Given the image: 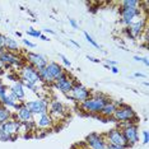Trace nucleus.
I'll use <instances>...</instances> for the list:
<instances>
[{
  "mask_svg": "<svg viewBox=\"0 0 149 149\" xmlns=\"http://www.w3.org/2000/svg\"><path fill=\"white\" fill-rule=\"evenodd\" d=\"M107 102H108V100L104 96L96 94V96L89 97L86 101L80 102V108L83 111H86L87 113H100Z\"/></svg>",
  "mask_w": 149,
  "mask_h": 149,
  "instance_id": "obj_1",
  "label": "nucleus"
},
{
  "mask_svg": "<svg viewBox=\"0 0 149 149\" xmlns=\"http://www.w3.org/2000/svg\"><path fill=\"white\" fill-rule=\"evenodd\" d=\"M121 133H123L127 145H134L139 141V130L138 126L134 125L131 121H126L121 125Z\"/></svg>",
  "mask_w": 149,
  "mask_h": 149,
  "instance_id": "obj_2",
  "label": "nucleus"
},
{
  "mask_svg": "<svg viewBox=\"0 0 149 149\" xmlns=\"http://www.w3.org/2000/svg\"><path fill=\"white\" fill-rule=\"evenodd\" d=\"M113 120L120 121V123H126V121H131L136 118L135 111L127 104H118L116 106V110L112 115Z\"/></svg>",
  "mask_w": 149,
  "mask_h": 149,
  "instance_id": "obj_3",
  "label": "nucleus"
},
{
  "mask_svg": "<svg viewBox=\"0 0 149 149\" xmlns=\"http://www.w3.org/2000/svg\"><path fill=\"white\" fill-rule=\"evenodd\" d=\"M106 143L113 144V145H120V147H125V148L129 147L123 133H121V130H118V129H112V130H110L106 134Z\"/></svg>",
  "mask_w": 149,
  "mask_h": 149,
  "instance_id": "obj_4",
  "label": "nucleus"
},
{
  "mask_svg": "<svg viewBox=\"0 0 149 149\" xmlns=\"http://www.w3.org/2000/svg\"><path fill=\"white\" fill-rule=\"evenodd\" d=\"M21 129V121L17 120H8L0 125V135L4 134L8 136H15Z\"/></svg>",
  "mask_w": 149,
  "mask_h": 149,
  "instance_id": "obj_5",
  "label": "nucleus"
},
{
  "mask_svg": "<svg viewBox=\"0 0 149 149\" xmlns=\"http://www.w3.org/2000/svg\"><path fill=\"white\" fill-rule=\"evenodd\" d=\"M24 104L32 112V115H38V116L42 113H47V110H49V104H47V102L43 100L28 101V102H26Z\"/></svg>",
  "mask_w": 149,
  "mask_h": 149,
  "instance_id": "obj_6",
  "label": "nucleus"
},
{
  "mask_svg": "<svg viewBox=\"0 0 149 149\" xmlns=\"http://www.w3.org/2000/svg\"><path fill=\"white\" fill-rule=\"evenodd\" d=\"M21 79L26 80L28 83H32V84H37L40 80V75H38V72L35 69L33 66L31 65H24L22 66V72H21Z\"/></svg>",
  "mask_w": 149,
  "mask_h": 149,
  "instance_id": "obj_7",
  "label": "nucleus"
},
{
  "mask_svg": "<svg viewBox=\"0 0 149 149\" xmlns=\"http://www.w3.org/2000/svg\"><path fill=\"white\" fill-rule=\"evenodd\" d=\"M141 15V10L139 8H121V18H123V23L124 24H131L135 18H140Z\"/></svg>",
  "mask_w": 149,
  "mask_h": 149,
  "instance_id": "obj_8",
  "label": "nucleus"
},
{
  "mask_svg": "<svg viewBox=\"0 0 149 149\" xmlns=\"http://www.w3.org/2000/svg\"><path fill=\"white\" fill-rule=\"evenodd\" d=\"M86 143L89 145L91 149H106V139L102 135L97 134V133H92L86 138Z\"/></svg>",
  "mask_w": 149,
  "mask_h": 149,
  "instance_id": "obj_9",
  "label": "nucleus"
},
{
  "mask_svg": "<svg viewBox=\"0 0 149 149\" xmlns=\"http://www.w3.org/2000/svg\"><path fill=\"white\" fill-rule=\"evenodd\" d=\"M70 93H72L70 98L74 101H77V102H83V101H86L87 98L91 97L89 91H88L84 86H82V84H74L72 91H70Z\"/></svg>",
  "mask_w": 149,
  "mask_h": 149,
  "instance_id": "obj_10",
  "label": "nucleus"
},
{
  "mask_svg": "<svg viewBox=\"0 0 149 149\" xmlns=\"http://www.w3.org/2000/svg\"><path fill=\"white\" fill-rule=\"evenodd\" d=\"M55 87L57 88L59 91H61L63 93H68L72 91V88L74 86V80L72 79V78L68 77L66 73H63L61 75H60L57 79L55 80Z\"/></svg>",
  "mask_w": 149,
  "mask_h": 149,
  "instance_id": "obj_11",
  "label": "nucleus"
},
{
  "mask_svg": "<svg viewBox=\"0 0 149 149\" xmlns=\"http://www.w3.org/2000/svg\"><path fill=\"white\" fill-rule=\"evenodd\" d=\"M145 29V18H139L138 21H134L131 24L127 26V32H129V36L131 37V38H136L141 35V32H143Z\"/></svg>",
  "mask_w": 149,
  "mask_h": 149,
  "instance_id": "obj_12",
  "label": "nucleus"
},
{
  "mask_svg": "<svg viewBox=\"0 0 149 149\" xmlns=\"http://www.w3.org/2000/svg\"><path fill=\"white\" fill-rule=\"evenodd\" d=\"M27 59H28L31 66L35 68L37 72H38V70H41V69H43V68H46V65H47L46 57L42 56V55H40V54L28 52V54H27Z\"/></svg>",
  "mask_w": 149,
  "mask_h": 149,
  "instance_id": "obj_13",
  "label": "nucleus"
},
{
  "mask_svg": "<svg viewBox=\"0 0 149 149\" xmlns=\"http://www.w3.org/2000/svg\"><path fill=\"white\" fill-rule=\"evenodd\" d=\"M0 61H1L3 64H6V66H9V65L22 66L21 59H19V57H17L14 54L6 51L4 47H3V49H0Z\"/></svg>",
  "mask_w": 149,
  "mask_h": 149,
  "instance_id": "obj_14",
  "label": "nucleus"
},
{
  "mask_svg": "<svg viewBox=\"0 0 149 149\" xmlns=\"http://www.w3.org/2000/svg\"><path fill=\"white\" fill-rule=\"evenodd\" d=\"M17 108V115H18V118L21 120V123H29V121L33 120V115L32 112L26 107L24 103H21V104H17L15 106Z\"/></svg>",
  "mask_w": 149,
  "mask_h": 149,
  "instance_id": "obj_15",
  "label": "nucleus"
},
{
  "mask_svg": "<svg viewBox=\"0 0 149 149\" xmlns=\"http://www.w3.org/2000/svg\"><path fill=\"white\" fill-rule=\"evenodd\" d=\"M13 96H14L17 98V101H22L23 98H24L26 96V92H24V87L22 86L21 82H15L13 86L10 87V92Z\"/></svg>",
  "mask_w": 149,
  "mask_h": 149,
  "instance_id": "obj_16",
  "label": "nucleus"
},
{
  "mask_svg": "<svg viewBox=\"0 0 149 149\" xmlns=\"http://www.w3.org/2000/svg\"><path fill=\"white\" fill-rule=\"evenodd\" d=\"M46 69L49 70V73H50V74H51V77L54 78V80H56L57 78H59V77L64 73L63 68L60 66L59 64H56V63H47ZM54 83H55V82H54Z\"/></svg>",
  "mask_w": 149,
  "mask_h": 149,
  "instance_id": "obj_17",
  "label": "nucleus"
},
{
  "mask_svg": "<svg viewBox=\"0 0 149 149\" xmlns=\"http://www.w3.org/2000/svg\"><path fill=\"white\" fill-rule=\"evenodd\" d=\"M35 124L37 127H41V129L50 127L52 125V117L49 113H42L38 116V120L35 121Z\"/></svg>",
  "mask_w": 149,
  "mask_h": 149,
  "instance_id": "obj_18",
  "label": "nucleus"
},
{
  "mask_svg": "<svg viewBox=\"0 0 149 149\" xmlns=\"http://www.w3.org/2000/svg\"><path fill=\"white\" fill-rule=\"evenodd\" d=\"M50 111H51V115L50 116H54V115H57V116H61L65 112V107H64V104L61 102H59V101H54L51 103V106H50Z\"/></svg>",
  "mask_w": 149,
  "mask_h": 149,
  "instance_id": "obj_19",
  "label": "nucleus"
},
{
  "mask_svg": "<svg viewBox=\"0 0 149 149\" xmlns=\"http://www.w3.org/2000/svg\"><path fill=\"white\" fill-rule=\"evenodd\" d=\"M4 49L9 52H13V51H18L19 50V46H18V42L15 40L10 38V37H4Z\"/></svg>",
  "mask_w": 149,
  "mask_h": 149,
  "instance_id": "obj_20",
  "label": "nucleus"
},
{
  "mask_svg": "<svg viewBox=\"0 0 149 149\" xmlns=\"http://www.w3.org/2000/svg\"><path fill=\"white\" fill-rule=\"evenodd\" d=\"M115 110H116V104H115L113 102H107L100 113L102 115V116H104V117H112Z\"/></svg>",
  "mask_w": 149,
  "mask_h": 149,
  "instance_id": "obj_21",
  "label": "nucleus"
},
{
  "mask_svg": "<svg viewBox=\"0 0 149 149\" xmlns=\"http://www.w3.org/2000/svg\"><path fill=\"white\" fill-rule=\"evenodd\" d=\"M38 75H40V80H42V82H45V83L51 84V83L55 82V80H54V78L51 77V74L49 73V70H47L46 68L38 70Z\"/></svg>",
  "mask_w": 149,
  "mask_h": 149,
  "instance_id": "obj_22",
  "label": "nucleus"
},
{
  "mask_svg": "<svg viewBox=\"0 0 149 149\" xmlns=\"http://www.w3.org/2000/svg\"><path fill=\"white\" fill-rule=\"evenodd\" d=\"M9 117H10V111H9V108H6L5 106H3V104L0 103V125L3 123H5V121H8Z\"/></svg>",
  "mask_w": 149,
  "mask_h": 149,
  "instance_id": "obj_23",
  "label": "nucleus"
},
{
  "mask_svg": "<svg viewBox=\"0 0 149 149\" xmlns=\"http://www.w3.org/2000/svg\"><path fill=\"white\" fill-rule=\"evenodd\" d=\"M121 5L124 8H139L140 3L136 1V0H125V1L121 3Z\"/></svg>",
  "mask_w": 149,
  "mask_h": 149,
  "instance_id": "obj_24",
  "label": "nucleus"
},
{
  "mask_svg": "<svg viewBox=\"0 0 149 149\" xmlns=\"http://www.w3.org/2000/svg\"><path fill=\"white\" fill-rule=\"evenodd\" d=\"M19 82L22 83V86H23V87L28 88V89L33 91V92H37V84H32V83H28V82H26V80H23V79H21V80H19Z\"/></svg>",
  "mask_w": 149,
  "mask_h": 149,
  "instance_id": "obj_25",
  "label": "nucleus"
},
{
  "mask_svg": "<svg viewBox=\"0 0 149 149\" xmlns=\"http://www.w3.org/2000/svg\"><path fill=\"white\" fill-rule=\"evenodd\" d=\"M84 36H86V40H87V41L89 42L92 46L97 47V49H98V47H100V46H98V43H97V42H96V41H94V40L92 38V36H89V33H88V32H84Z\"/></svg>",
  "mask_w": 149,
  "mask_h": 149,
  "instance_id": "obj_26",
  "label": "nucleus"
},
{
  "mask_svg": "<svg viewBox=\"0 0 149 149\" xmlns=\"http://www.w3.org/2000/svg\"><path fill=\"white\" fill-rule=\"evenodd\" d=\"M6 94H8V88H6L4 84L0 83V100H3Z\"/></svg>",
  "mask_w": 149,
  "mask_h": 149,
  "instance_id": "obj_27",
  "label": "nucleus"
},
{
  "mask_svg": "<svg viewBox=\"0 0 149 149\" xmlns=\"http://www.w3.org/2000/svg\"><path fill=\"white\" fill-rule=\"evenodd\" d=\"M27 35L28 36H32V37H40L42 35L40 31H36V29H33V28H29L28 31H27Z\"/></svg>",
  "mask_w": 149,
  "mask_h": 149,
  "instance_id": "obj_28",
  "label": "nucleus"
},
{
  "mask_svg": "<svg viewBox=\"0 0 149 149\" xmlns=\"http://www.w3.org/2000/svg\"><path fill=\"white\" fill-rule=\"evenodd\" d=\"M59 56H60V59H61V60H63V63H64V64H65V65H66L68 68H70V66H72V63H70V61H69V60H68V59H66V57H65V56H64V55H63V54H60V55H59Z\"/></svg>",
  "mask_w": 149,
  "mask_h": 149,
  "instance_id": "obj_29",
  "label": "nucleus"
},
{
  "mask_svg": "<svg viewBox=\"0 0 149 149\" xmlns=\"http://www.w3.org/2000/svg\"><path fill=\"white\" fill-rule=\"evenodd\" d=\"M106 149H126L125 147H120V145H113V144H108L106 145Z\"/></svg>",
  "mask_w": 149,
  "mask_h": 149,
  "instance_id": "obj_30",
  "label": "nucleus"
},
{
  "mask_svg": "<svg viewBox=\"0 0 149 149\" xmlns=\"http://www.w3.org/2000/svg\"><path fill=\"white\" fill-rule=\"evenodd\" d=\"M143 136H144V141H143V143H144V144H148V141H149V135H148V131H147V130L143 131Z\"/></svg>",
  "mask_w": 149,
  "mask_h": 149,
  "instance_id": "obj_31",
  "label": "nucleus"
},
{
  "mask_svg": "<svg viewBox=\"0 0 149 149\" xmlns=\"http://www.w3.org/2000/svg\"><path fill=\"white\" fill-rule=\"evenodd\" d=\"M23 43H24L26 46H28V47H35L36 46L35 43H32L31 41H28V40H23Z\"/></svg>",
  "mask_w": 149,
  "mask_h": 149,
  "instance_id": "obj_32",
  "label": "nucleus"
},
{
  "mask_svg": "<svg viewBox=\"0 0 149 149\" xmlns=\"http://www.w3.org/2000/svg\"><path fill=\"white\" fill-rule=\"evenodd\" d=\"M69 23H70V24H72V27H73V28L78 29V23L75 22V19H69Z\"/></svg>",
  "mask_w": 149,
  "mask_h": 149,
  "instance_id": "obj_33",
  "label": "nucleus"
},
{
  "mask_svg": "<svg viewBox=\"0 0 149 149\" xmlns=\"http://www.w3.org/2000/svg\"><path fill=\"white\" fill-rule=\"evenodd\" d=\"M87 59L89 60V61H92V63H100L101 61V60H98V59H96V57H93V56H89V55L87 56Z\"/></svg>",
  "mask_w": 149,
  "mask_h": 149,
  "instance_id": "obj_34",
  "label": "nucleus"
},
{
  "mask_svg": "<svg viewBox=\"0 0 149 149\" xmlns=\"http://www.w3.org/2000/svg\"><path fill=\"white\" fill-rule=\"evenodd\" d=\"M4 37L5 36L0 35V49H3V47H4Z\"/></svg>",
  "mask_w": 149,
  "mask_h": 149,
  "instance_id": "obj_35",
  "label": "nucleus"
},
{
  "mask_svg": "<svg viewBox=\"0 0 149 149\" xmlns=\"http://www.w3.org/2000/svg\"><path fill=\"white\" fill-rule=\"evenodd\" d=\"M110 70H111V72H112L113 74H117V73H118V69H117L116 66H111V68H110Z\"/></svg>",
  "mask_w": 149,
  "mask_h": 149,
  "instance_id": "obj_36",
  "label": "nucleus"
},
{
  "mask_svg": "<svg viewBox=\"0 0 149 149\" xmlns=\"http://www.w3.org/2000/svg\"><path fill=\"white\" fill-rule=\"evenodd\" d=\"M116 64H117V63H116V61H112V60H108V61H107V65H108V66H110V65H111V66H116Z\"/></svg>",
  "mask_w": 149,
  "mask_h": 149,
  "instance_id": "obj_37",
  "label": "nucleus"
},
{
  "mask_svg": "<svg viewBox=\"0 0 149 149\" xmlns=\"http://www.w3.org/2000/svg\"><path fill=\"white\" fill-rule=\"evenodd\" d=\"M141 61L144 63V65H149V61H148V57H143V59H141Z\"/></svg>",
  "mask_w": 149,
  "mask_h": 149,
  "instance_id": "obj_38",
  "label": "nucleus"
},
{
  "mask_svg": "<svg viewBox=\"0 0 149 149\" xmlns=\"http://www.w3.org/2000/svg\"><path fill=\"white\" fill-rule=\"evenodd\" d=\"M134 75L136 78H145V75H144V74H141V73H135Z\"/></svg>",
  "mask_w": 149,
  "mask_h": 149,
  "instance_id": "obj_39",
  "label": "nucleus"
},
{
  "mask_svg": "<svg viewBox=\"0 0 149 149\" xmlns=\"http://www.w3.org/2000/svg\"><path fill=\"white\" fill-rule=\"evenodd\" d=\"M45 32H47V33H51V35H55V32H54L52 29H49V28H45Z\"/></svg>",
  "mask_w": 149,
  "mask_h": 149,
  "instance_id": "obj_40",
  "label": "nucleus"
},
{
  "mask_svg": "<svg viewBox=\"0 0 149 149\" xmlns=\"http://www.w3.org/2000/svg\"><path fill=\"white\" fill-rule=\"evenodd\" d=\"M40 38H41L42 41H49V38H47L46 36H43V35H41V36H40Z\"/></svg>",
  "mask_w": 149,
  "mask_h": 149,
  "instance_id": "obj_41",
  "label": "nucleus"
},
{
  "mask_svg": "<svg viewBox=\"0 0 149 149\" xmlns=\"http://www.w3.org/2000/svg\"><path fill=\"white\" fill-rule=\"evenodd\" d=\"M141 59H143V57H140V56H134L135 61H141Z\"/></svg>",
  "mask_w": 149,
  "mask_h": 149,
  "instance_id": "obj_42",
  "label": "nucleus"
},
{
  "mask_svg": "<svg viewBox=\"0 0 149 149\" xmlns=\"http://www.w3.org/2000/svg\"><path fill=\"white\" fill-rule=\"evenodd\" d=\"M70 42H72V43H73V45H75L77 47H79V43H77L75 41H74V40H70Z\"/></svg>",
  "mask_w": 149,
  "mask_h": 149,
  "instance_id": "obj_43",
  "label": "nucleus"
},
{
  "mask_svg": "<svg viewBox=\"0 0 149 149\" xmlns=\"http://www.w3.org/2000/svg\"><path fill=\"white\" fill-rule=\"evenodd\" d=\"M3 66H4V64H3L1 61H0V70H1V69H3Z\"/></svg>",
  "mask_w": 149,
  "mask_h": 149,
  "instance_id": "obj_44",
  "label": "nucleus"
}]
</instances>
